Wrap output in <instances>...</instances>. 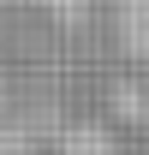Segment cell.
Segmentation results:
<instances>
[{"instance_id": "obj_1", "label": "cell", "mask_w": 149, "mask_h": 155, "mask_svg": "<svg viewBox=\"0 0 149 155\" xmlns=\"http://www.w3.org/2000/svg\"><path fill=\"white\" fill-rule=\"evenodd\" d=\"M113 36H119L125 54L149 60V0H119V12H113Z\"/></svg>"}, {"instance_id": "obj_2", "label": "cell", "mask_w": 149, "mask_h": 155, "mask_svg": "<svg viewBox=\"0 0 149 155\" xmlns=\"http://www.w3.org/2000/svg\"><path fill=\"white\" fill-rule=\"evenodd\" d=\"M60 149H72V155H108V143H101V137H95V131H84V125H78V131L66 137Z\"/></svg>"}]
</instances>
